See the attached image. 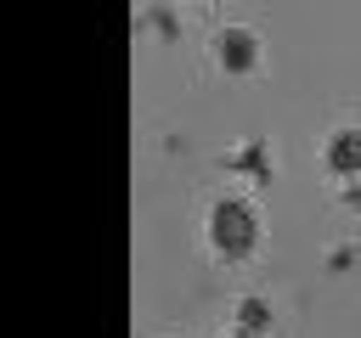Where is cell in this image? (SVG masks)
Wrapping results in <instances>:
<instances>
[{
  "mask_svg": "<svg viewBox=\"0 0 361 338\" xmlns=\"http://www.w3.org/2000/svg\"><path fill=\"white\" fill-rule=\"evenodd\" d=\"M214 248L231 254V259H243V254L254 248V214H248L243 203H220V208H214Z\"/></svg>",
  "mask_w": 361,
  "mask_h": 338,
  "instance_id": "cell-1",
  "label": "cell"
},
{
  "mask_svg": "<svg viewBox=\"0 0 361 338\" xmlns=\"http://www.w3.org/2000/svg\"><path fill=\"white\" fill-rule=\"evenodd\" d=\"M220 62H226V68H237V73H243V68H254V39H248L243 28L220 34Z\"/></svg>",
  "mask_w": 361,
  "mask_h": 338,
  "instance_id": "cell-2",
  "label": "cell"
},
{
  "mask_svg": "<svg viewBox=\"0 0 361 338\" xmlns=\"http://www.w3.org/2000/svg\"><path fill=\"white\" fill-rule=\"evenodd\" d=\"M327 163H333L338 175H355V169H361V135H333Z\"/></svg>",
  "mask_w": 361,
  "mask_h": 338,
  "instance_id": "cell-3",
  "label": "cell"
},
{
  "mask_svg": "<svg viewBox=\"0 0 361 338\" xmlns=\"http://www.w3.org/2000/svg\"><path fill=\"white\" fill-rule=\"evenodd\" d=\"M265 327H271L265 304H259V299H248V304H243V332H265Z\"/></svg>",
  "mask_w": 361,
  "mask_h": 338,
  "instance_id": "cell-4",
  "label": "cell"
}]
</instances>
